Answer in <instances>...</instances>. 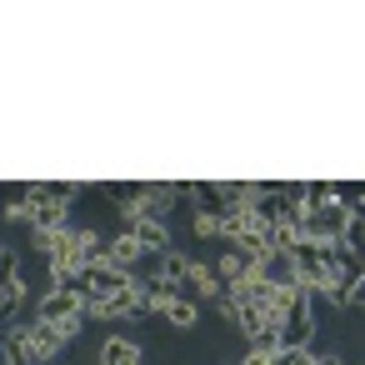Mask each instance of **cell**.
Instances as JSON below:
<instances>
[{
  "instance_id": "9c48e42d",
  "label": "cell",
  "mask_w": 365,
  "mask_h": 365,
  "mask_svg": "<svg viewBox=\"0 0 365 365\" xmlns=\"http://www.w3.org/2000/svg\"><path fill=\"white\" fill-rule=\"evenodd\" d=\"M130 235H135V245L145 250V255H165L170 250V230H165V220H135V225H125Z\"/></svg>"
},
{
  "instance_id": "7c38bea8",
  "label": "cell",
  "mask_w": 365,
  "mask_h": 365,
  "mask_svg": "<svg viewBox=\"0 0 365 365\" xmlns=\"http://www.w3.org/2000/svg\"><path fill=\"white\" fill-rule=\"evenodd\" d=\"M265 365H315V350H310V345H300V350H275Z\"/></svg>"
},
{
  "instance_id": "30bf717a",
  "label": "cell",
  "mask_w": 365,
  "mask_h": 365,
  "mask_svg": "<svg viewBox=\"0 0 365 365\" xmlns=\"http://www.w3.org/2000/svg\"><path fill=\"white\" fill-rule=\"evenodd\" d=\"M160 315H165L175 330H195V320H200V305H195V300H185V295H175V300H170Z\"/></svg>"
},
{
  "instance_id": "52a82bcc",
  "label": "cell",
  "mask_w": 365,
  "mask_h": 365,
  "mask_svg": "<svg viewBox=\"0 0 365 365\" xmlns=\"http://www.w3.org/2000/svg\"><path fill=\"white\" fill-rule=\"evenodd\" d=\"M81 310V295L76 290H61V285H51L41 300H36V320H46V325H56V320H66V315H76Z\"/></svg>"
},
{
  "instance_id": "277c9868",
  "label": "cell",
  "mask_w": 365,
  "mask_h": 365,
  "mask_svg": "<svg viewBox=\"0 0 365 365\" xmlns=\"http://www.w3.org/2000/svg\"><path fill=\"white\" fill-rule=\"evenodd\" d=\"M26 350H31V365H51V360L66 355V340L56 335V325L31 320V325H26Z\"/></svg>"
},
{
  "instance_id": "4fadbf2b",
  "label": "cell",
  "mask_w": 365,
  "mask_h": 365,
  "mask_svg": "<svg viewBox=\"0 0 365 365\" xmlns=\"http://www.w3.org/2000/svg\"><path fill=\"white\" fill-rule=\"evenodd\" d=\"M195 235L200 240H220V215L215 210H195Z\"/></svg>"
},
{
  "instance_id": "5b68a950",
  "label": "cell",
  "mask_w": 365,
  "mask_h": 365,
  "mask_svg": "<svg viewBox=\"0 0 365 365\" xmlns=\"http://www.w3.org/2000/svg\"><path fill=\"white\" fill-rule=\"evenodd\" d=\"M135 275L130 270H120V265H110V260H96L91 270H86V295H101V300H110L115 290H125Z\"/></svg>"
},
{
  "instance_id": "8992f818",
  "label": "cell",
  "mask_w": 365,
  "mask_h": 365,
  "mask_svg": "<svg viewBox=\"0 0 365 365\" xmlns=\"http://www.w3.org/2000/svg\"><path fill=\"white\" fill-rule=\"evenodd\" d=\"M255 280H265L270 290L295 285V260H290V250H265V255L255 260Z\"/></svg>"
},
{
  "instance_id": "9a60e30c",
  "label": "cell",
  "mask_w": 365,
  "mask_h": 365,
  "mask_svg": "<svg viewBox=\"0 0 365 365\" xmlns=\"http://www.w3.org/2000/svg\"><path fill=\"white\" fill-rule=\"evenodd\" d=\"M315 365H345V360H340L335 350H315Z\"/></svg>"
},
{
  "instance_id": "6da1fadb",
  "label": "cell",
  "mask_w": 365,
  "mask_h": 365,
  "mask_svg": "<svg viewBox=\"0 0 365 365\" xmlns=\"http://www.w3.org/2000/svg\"><path fill=\"white\" fill-rule=\"evenodd\" d=\"M355 210H360V205H355V200H340V190H335L330 200H320V205H310V210L300 215V230H305V240H315V245H335L340 230H345V220H350Z\"/></svg>"
},
{
  "instance_id": "7a4b0ae2",
  "label": "cell",
  "mask_w": 365,
  "mask_h": 365,
  "mask_svg": "<svg viewBox=\"0 0 365 365\" xmlns=\"http://www.w3.org/2000/svg\"><path fill=\"white\" fill-rule=\"evenodd\" d=\"M180 295H185V300H195V305H200V300H210V305H215V300L225 295V285H220V275H215V265H210V260H190V265H185V275H180Z\"/></svg>"
},
{
  "instance_id": "8fae6325",
  "label": "cell",
  "mask_w": 365,
  "mask_h": 365,
  "mask_svg": "<svg viewBox=\"0 0 365 365\" xmlns=\"http://www.w3.org/2000/svg\"><path fill=\"white\" fill-rule=\"evenodd\" d=\"M245 340H250V355H265V360L280 350V330H275V325H260V330H250Z\"/></svg>"
},
{
  "instance_id": "5bb4252c",
  "label": "cell",
  "mask_w": 365,
  "mask_h": 365,
  "mask_svg": "<svg viewBox=\"0 0 365 365\" xmlns=\"http://www.w3.org/2000/svg\"><path fill=\"white\" fill-rule=\"evenodd\" d=\"M16 270H21V260H16V250H11V245H0V285H6V280H11Z\"/></svg>"
},
{
  "instance_id": "3957f363",
  "label": "cell",
  "mask_w": 365,
  "mask_h": 365,
  "mask_svg": "<svg viewBox=\"0 0 365 365\" xmlns=\"http://www.w3.org/2000/svg\"><path fill=\"white\" fill-rule=\"evenodd\" d=\"M275 330H280V350H300V345H310V340H315V305L305 300V305L285 310Z\"/></svg>"
},
{
  "instance_id": "ba28073f",
  "label": "cell",
  "mask_w": 365,
  "mask_h": 365,
  "mask_svg": "<svg viewBox=\"0 0 365 365\" xmlns=\"http://www.w3.org/2000/svg\"><path fill=\"white\" fill-rule=\"evenodd\" d=\"M96 360L101 365H145V355H140V345L130 335H106L101 350H96Z\"/></svg>"
}]
</instances>
